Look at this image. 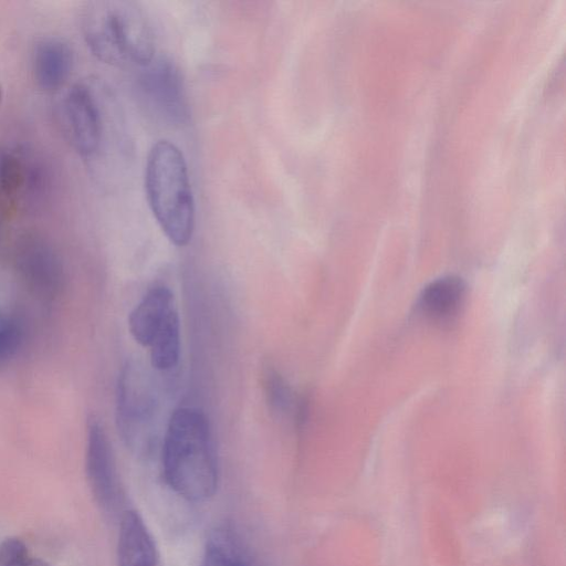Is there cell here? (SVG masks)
<instances>
[{
    "instance_id": "obj_1",
    "label": "cell",
    "mask_w": 566,
    "mask_h": 566,
    "mask_svg": "<svg viewBox=\"0 0 566 566\" xmlns=\"http://www.w3.org/2000/svg\"><path fill=\"white\" fill-rule=\"evenodd\" d=\"M160 460L164 479L178 496L203 502L214 495L218 462L211 428L201 409L181 406L172 411L163 436Z\"/></svg>"
},
{
    "instance_id": "obj_2",
    "label": "cell",
    "mask_w": 566,
    "mask_h": 566,
    "mask_svg": "<svg viewBox=\"0 0 566 566\" xmlns=\"http://www.w3.org/2000/svg\"><path fill=\"white\" fill-rule=\"evenodd\" d=\"M82 32L91 52L109 65L142 69L155 59L151 25L135 2L90 3L82 15Z\"/></svg>"
},
{
    "instance_id": "obj_3",
    "label": "cell",
    "mask_w": 566,
    "mask_h": 566,
    "mask_svg": "<svg viewBox=\"0 0 566 566\" xmlns=\"http://www.w3.org/2000/svg\"><path fill=\"white\" fill-rule=\"evenodd\" d=\"M145 193L161 231L177 247L187 245L195 229V199L180 149L167 139L156 142L146 158Z\"/></svg>"
},
{
    "instance_id": "obj_4",
    "label": "cell",
    "mask_w": 566,
    "mask_h": 566,
    "mask_svg": "<svg viewBox=\"0 0 566 566\" xmlns=\"http://www.w3.org/2000/svg\"><path fill=\"white\" fill-rule=\"evenodd\" d=\"M159 399L149 369L132 359L122 367L116 387V424L125 446L139 458L157 447Z\"/></svg>"
},
{
    "instance_id": "obj_5",
    "label": "cell",
    "mask_w": 566,
    "mask_h": 566,
    "mask_svg": "<svg viewBox=\"0 0 566 566\" xmlns=\"http://www.w3.org/2000/svg\"><path fill=\"white\" fill-rule=\"evenodd\" d=\"M140 71L137 88L147 109L166 124H186L190 113L179 67L171 60L160 57L154 59Z\"/></svg>"
},
{
    "instance_id": "obj_6",
    "label": "cell",
    "mask_w": 566,
    "mask_h": 566,
    "mask_svg": "<svg viewBox=\"0 0 566 566\" xmlns=\"http://www.w3.org/2000/svg\"><path fill=\"white\" fill-rule=\"evenodd\" d=\"M85 471L95 502L108 515H116L123 491L112 443L102 422L94 416L86 423Z\"/></svg>"
},
{
    "instance_id": "obj_7",
    "label": "cell",
    "mask_w": 566,
    "mask_h": 566,
    "mask_svg": "<svg viewBox=\"0 0 566 566\" xmlns=\"http://www.w3.org/2000/svg\"><path fill=\"white\" fill-rule=\"evenodd\" d=\"M63 132L71 146L82 156L97 153L103 140V116L98 102L90 87L72 86L60 105Z\"/></svg>"
},
{
    "instance_id": "obj_8",
    "label": "cell",
    "mask_w": 566,
    "mask_h": 566,
    "mask_svg": "<svg viewBox=\"0 0 566 566\" xmlns=\"http://www.w3.org/2000/svg\"><path fill=\"white\" fill-rule=\"evenodd\" d=\"M14 264L22 282L36 296L52 300L60 293L64 280L62 262L42 237L21 238L15 245Z\"/></svg>"
},
{
    "instance_id": "obj_9",
    "label": "cell",
    "mask_w": 566,
    "mask_h": 566,
    "mask_svg": "<svg viewBox=\"0 0 566 566\" xmlns=\"http://www.w3.org/2000/svg\"><path fill=\"white\" fill-rule=\"evenodd\" d=\"M117 560L118 566H160L153 535L135 510L119 516Z\"/></svg>"
},
{
    "instance_id": "obj_10",
    "label": "cell",
    "mask_w": 566,
    "mask_h": 566,
    "mask_svg": "<svg viewBox=\"0 0 566 566\" xmlns=\"http://www.w3.org/2000/svg\"><path fill=\"white\" fill-rule=\"evenodd\" d=\"M176 308L171 290L163 284L148 289L128 316V329L143 347H148L167 316Z\"/></svg>"
},
{
    "instance_id": "obj_11",
    "label": "cell",
    "mask_w": 566,
    "mask_h": 566,
    "mask_svg": "<svg viewBox=\"0 0 566 566\" xmlns=\"http://www.w3.org/2000/svg\"><path fill=\"white\" fill-rule=\"evenodd\" d=\"M465 295L467 285L461 277L444 275L421 290L416 306L424 317L436 322H447L459 314Z\"/></svg>"
},
{
    "instance_id": "obj_12",
    "label": "cell",
    "mask_w": 566,
    "mask_h": 566,
    "mask_svg": "<svg viewBox=\"0 0 566 566\" xmlns=\"http://www.w3.org/2000/svg\"><path fill=\"white\" fill-rule=\"evenodd\" d=\"M73 52L67 43L56 38L40 41L34 49L32 69L36 83L44 90H56L70 77Z\"/></svg>"
},
{
    "instance_id": "obj_13",
    "label": "cell",
    "mask_w": 566,
    "mask_h": 566,
    "mask_svg": "<svg viewBox=\"0 0 566 566\" xmlns=\"http://www.w3.org/2000/svg\"><path fill=\"white\" fill-rule=\"evenodd\" d=\"M262 389L266 406L277 418H291L301 424L305 417V400L297 398L284 375L268 364L262 370Z\"/></svg>"
},
{
    "instance_id": "obj_14",
    "label": "cell",
    "mask_w": 566,
    "mask_h": 566,
    "mask_svg": "<svg viewBox=\"0 0 566 566\" xmlns=\"http://www.w3.org/2000/svg\"><path fill=\"white\" fill-rule=\"evenodd\" d=\"M201 566H251L238 534L229 526L213 528L206 541Z\"/></svg>"
},
{
    "instance_id": "obj_15",
    "label": "cell",
    "mask_w": 566,
    "mask_h": 566,
    "mask_svg": "<svg viewBox=\"0 0 566 566\" xmlns=\"http://www.w3.org/2000/svg\"><path fill=\"white\" fill-rule=\"evenodd\" d=\"M151 368L169 371L177 367L181 353L180 319L175 308L153 337L149 346Z\"/></svg>"
},
{
    "instance_id": "obj_16",
    "label": "cell",
    "mask_w": 566,
    "mask_h": 566,
    "mask_svg": "<svg viewBox=\"0 0 566 566\" xmlns=\"http://www.w3.org/2000/svg\"><path fill=\"white\" fill-rule=\"evenodd\" d=\"M24 337V327L20 317L0 306V363L11 358L20 348Z\"/></svg>"
},
{
    "instance_id": "obj_17",
    "label": "cell",
    "mask_w": 566,
    "mask_h": 566,
    "mask_svg": "<svg viewBox=\"0 0 566 566\" xmlns=\"http://www.w3.org/2000/svg\"><path fill=\"white\" fill-rule=\"evenodd\" d=\"M22 159L14 153L0 150V189L7 195L14 193L28 177Z\"/></svg>"
},
{
    "instance_id": "obj_18",
    "label": "cell",
    "mask_w": 566,
    "mask_h": 566,
    "mask_svg": "<svg viewBox=\"0 0 566 566\" xmlns=\"http://www.w3.org/2000/svg\"><path fill=\"white\" fill-rule=\"evenodd\" d=\"M30 559L27 545L20 538L9 537L0 544V566H28Z\"/></svg>"
},
{
    "instance_id": "obj_19",
    "label": "cell",
    "mask_w": 566,
    "mask_h": 566,
    "mask_svg": "<svg viewBox=\"0 0 566 566\" xmlns=\"http://www.w3.org/2000/svg\"><path fill=\"white\" fill-rule=\"evenodd\" d=\"M28 566H51V565L42 559L31 558Z\"/></svg>"
},
{
    "instance_id": "obj_20",
    "label": "cell",
    "mask_w": 566,
    "mask_h": 566,
    "mask_svg": "<svg viewBox=\"0 0 566 566\" xmlns=\"http://www.w3.org/2000/svg\"><path fill=\"white\" fill-rule=\"evenodd\" d=\"M1 95H2V93H1V87H0V101H1Z\"/></svg>"
}]
</instances>
